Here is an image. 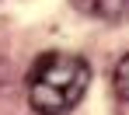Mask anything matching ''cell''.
<instances>
[{
	"mask_svg": "<svg viewBox=\"0 0 129 115\" xmlns=\"http://www.w3.org/2000/svg\"><path fill=\"white\" fill-rule=\"evenodd\" d=\"M91 84V66L73 52H45L28 73V105L39 115L73 112Z\"/></svg>",
	"mask_w": 129,
	"mask_h": 115,
	"instance_id": "6da1fadb",
	"label": "cell"
},
{
	"mask_svg": "<svg viewBox=\"0 0 129 115\" xmlns=\"http://www.w3.org/2000/svg\"><path fill=\"white\" fill-rule=\"evenodd\" d=\"M84 14L98 18V21H126L129 18V0H73Z\"/></svg>",
	"mask_w": 129,
	"mask_h": 115,
	"instance_id": "7a4b0ae2",
	"label": "cell"
},
{
	"mask_svg": "<svg viewBox=\"0 0 129 115\" xmlns=\"http://www.w3.org/2000/svg\"><path fill=\"white\" fill-rule=\"evenodd\" d=\"M115 94L122 98V101H129V52L119 59V66H115Z\"/></svg>",
	"mask_w": 129,
	"mask_h": 115,
	"instance_id": "3957f363",
	"label": "cell"
}]
</instances>
